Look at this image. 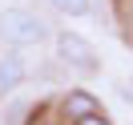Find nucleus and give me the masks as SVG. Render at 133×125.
<instances>
[{
  "label": "nucleus",
  "mask_w": 133,
  "mask_h": 125,
  "mask_svg": "<svg viewBox=\"0 0 133 125\" xmlns=\"http://www.w3.org/2000/svg\"><path fill=\"white\" fill-rule=\"evenodd\" d=\"M52 12H61V16H69V20H81V16H89L93 12V0H44Z\"/></svg>",
  "instance_id": "39448f33"
},
{
  "label": "nucleus",
  "mask_w": 133,
  "mask_h": 125,
  "mask_svg": "<svg viewBox=\"0 0 133 125\" xmlns=\"http://www.w3.org/2000/svg\"><path fill=\"white\" fill-rule=\"evenodd\" d=\"M52 49H57V61L65 69H73V73H81V77L101 73V57H97V49H93L89 36L73 32V28H57L52 32Z\"/></svg>",
  "instance_id": "f03ea898"
},
{
  "label": "nucleus",
  "mask_w": 133,
  "mask_h": 125,
  "mask_svg": "<svg viewBox=\"0 0 133 125\" xmlns=\"http://www.w3.org/2000/svg\"><path fill=\"white\" fill-rule=\"evenodd\" d=\"M73 125H113V121H109V113L101 109V113H89V117H81V121H73Z\"/></svg>",
  "instance_id": "423d86ee"
},
{
  "label": "nucleus",
  "mask_w": 133,
  "mask_h": 125,
  "mask_svg": "<svg viewBox=\"0 0 133 125\" xmlns=\"http://www.w3.org/2000/svg\"><path fill=\"white\" fill-rule=\"evenodd\" d=\"M44 41H52V24L36 8H28V4L0 8V44L4 49L24 52V49H41Z\"/></svg>",
  "instance_id": "f257e3e1"
},
{
  "label": "nucleus",
  "mask_w": 133,
  "mask_h": 125,
  "mask_svg": "<svg viewBox=\"0 0 133 125\" xmlns=\"http://www.w3.org/2000/svg\"><path fill=\"white\" fill-rule=\"evenodd\" d=\"M57 113L65 117L69 125H73V121H81V117H89V113H101V101H97V93H89L85 85H73V89L61 93Z\"/></svg>",
  "instance_id": "7ed1b4c3"
},
{
  "label": "nucleus",
  "mask_w": 133,
  "mask_h": 125,
  "mask_svg": "<svg viewBox=\"0 0 133 125\" xmlns=\"http://www.w3.org/2000/svg\"><path fill=\"white\" fill-rule=\"evenodd\" d=\"M129 101H133V77H129Z\"/></svg>",
  "instance_id": "0eeeda50"
},
{
  "label": "nucleus",
  "mask_w": 133,
  "mask_h": 125,
  "mask_svg": "<svg viewBox=\"0 0 133 125\" xmlns=\"http://www.w3.org/2000/svg\"><path fill=\"white\" fill-rule=\"evenodd\" d=\"M24 81H28V61H24V52L0 49V97L16 93Z\"/></svg>",
  "instance_id": "20e7f679"
}]
</instances>
